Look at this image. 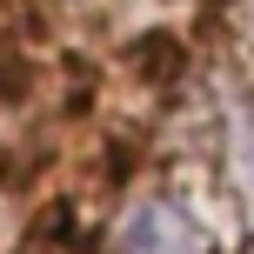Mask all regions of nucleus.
Returning <instances> with one entry per match:
<instances>
[{
  "instance_id": "obj_3",
  "label": "nucleus",
  "mask_w": 254,
  "mask_h": 254,
  "mask_svg": "<svg viewBox=\"0 0 254 254\" xmlns=\"http://www.w3.org/2000/svg\"><path fill=\"white\" fill-rule=\"evenodd\" d=\"M248 40H254V0H248Z\"/></svg>"
},
{
  "instance_id": "obj_1",
  "label": "nucleus",
  "mask_w": 254,
  "mask_h": 254,
  "mask_svg": "<svg viewBox=\"0 0 254 254\" xmlns=\"http://www.w3.org/2000/svg\"><path fill=\"white\" fill-rule=\"evenodd\" d=\"M114 254H214L207 228L174 201H140L114 228Z\"/></svg>"
},
{
  "instance_id": "obj_2",
  "label": "nucleus",
  "mask_w": 254,
  "mask_h": 254,
  "mask_svg": "<svg viewBox=\"0 0 254 254\" xmlns=\"http://www.w3.org/2000/svg\"><path fill=\"white\" fill-rule=\"evenodd\" d=\"M234 161H241V194H248V207H254V121L241 127V154H234Z\"/></svg>"
}]
</instances>
